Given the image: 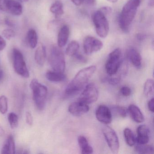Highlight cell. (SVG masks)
I'll list each match as a JSON object with an SVG mask.
<instances>
[{
    "label": "cell",
    "mask_w": 154,
    "mask_h": 154,
    "mask_svg": "<svg viewBox=\"0 0 154 154\" xmlns=\"http://www.w3.org/2000/svg\"><path fill=\"white\" fill-rule=\"evenodd\" d=\"M96 70V66L91 65L79 71L66 86L65 91L66 96L71 97L77 94L93 75Z\"/></svg>",
    "instance_id": "cell-1"
},
{
    "label": "cell",
    "mask_w": 154,
    "mask_h": 154,
    "mask_svg": "<svg viewBox=\"0 0 154 154\" xmlns=\"http://www.w3.org/2000/svg\"><path fill=\"white\" fill-rule=\"evenodd\" d=\"M141 0H128L124 5L119 18L121 29L128 32L137 14Z\"/></svg>",
    "instance_id": "cell-2"
},
{
    "label": "cell",
    "mask_w": 154,
    "mask_h": 154,
    "mask_svg": "<svg viewBox=\"0 0 154 154\" xmlns=\"http://www.w3.org/2000/svg\"><path fill=\"white\" fill-rule=\"evenodd\" d=\"M30 87L33 92V99L36 106L39 110H43L45 107L46 103L47 88L40 83L36 79L32 80Z\"/></svg>",
    "instance_id": "cell-3"
},
{
    "label": "cell",
    "mask_w": 154,
    "mask_h": 154,
    "mask_svg": "<svg viewBox=\"0 0 154 154\" xmlns=\"http://www.w3.org/2000/svg\"><path fill=\"white\" fill-rule=\"evenodd\" d=\"M48 61L54 71L64 72L66 69V61L63 52L61 48L54 45L51 48Z\"/></svg>",
    "instance_id": "cell-4"
},
{
    "label": "cell",
    "mask_w": 154,
    "mask_h": 154,
    "mask_svg": "<svg viewBox=\"0 0 154 154\" xmlns=\"http://www.w3.org/2000/svg\"><path fill=\"white\" fill-rule=\"evenodd\" d=\"M121 49L116 48L110 53L105 63L106 72L110 76L115 75L119 71L123 60Z\"/></svg>",
    "instance_id": "cell-5"
},
{
    "label": "cell",
    "mask_w": 154,
    "mask_h": 154,
    "mask_svg": "<svg viewBox=\"0 0 154 154\" xmlns=\"http://www.w3.org/2000/svg\"><path fill=\"white\" fill-rule=\"evenodd\" d=\"M92 19L98 35L101 38H106L109 30V25L106 16L99 10L94 13Z\"/></svg>",
    "instance_id": "cell-6"
},
{
    "label": "cell",
    "mask_w": 154,
    "mask_h": 154,
    "mask_svg": "<svg viewBox=\"0 0 154 154\" xmlns=\"http://www.w3.org/2000/svg\"><path fill=\"white\" fill-rule=\"evenodd\" d=\"M13 67L17 74L24 78L29 76V73L22 53L17 48L13 50Z\"/></svg>",
    "instance_id": "cell-7"
},
{
    "label": "cell",
    "mask_w": 154,
    "mask_h": 154,
    "mask_svg": "<svg viewBox=\"0 0 154 154\" xmlns=\"http://www.w3.org/2000/svg\"><path fill=\"white\" fill-rule=\"evenodd\" d=\"M103 132L110 149L113 154H117L119 149L120 144L115 131L106 125L103 127Z\"/></svg>",
    "instance_id": "cell-8"
},
{
    "label": "cell",
    "mask_w": 154,
    "mask_h": 154,
    "mask_svg": "<svg viewBox=\"0 0 154 154\" xmlns=\"http://www.w3.org/2000/svg\"><path fill=\"white\" fill-rule=\"evenodd\" d=\"M99 95V91L96 85L94 84L90 83L85 86L78 100L86 104H90L96 102Z\"/></svg>",
    "instance_id": "cell-9"
},
{
    "label": "cell",
    "mask_w": 154,
    "mask_h": 154,
    "mask_svg": "<svg viewBox=\"0 0 154 154\" xmlns=\"http://www.w3.org/2000/svg\"><path fill=\"white\" fill-rule=\"evenodd\" d=\"M0 10L14 16H19L23 12V7L16 0H0Z\"/></svg>",
    "instance_id": "cell-10"
},
{
    "label": "cell",
    "mask_w": 154,
    "mask_h": 154,
    "mask_svg": "<svg viewBox=\"0 0 154 154\" xmlns=\"http://www.w3.org/2000/svg\"><path fill=\"white\" fill-rule=\"evenodd\" d=\"M103 47L102 42L94 37L88 36L86 37L84 40V50L85 53L88 55L100 51Z\"/></svg>",
    "instance_id": "cell-11"
},
{
    "label": "cell",
    "mask_w": 154,
    "mask_h": 154,
    "mask_svg": "<svg viewBox=\"0 0 154 154\" xmlns=\"http://www.w3.org/2000/svg\"><path fill=\"white\" fill-rule=\"evenodd\" d=\"M95 115L97 120L105 125L110 124L112 120V114L110 109L104 105H101L98 107Z\"/></svg>",
    "instance_id": "cell-12"
},
{
    "label": "cell",
    "mask_w": 154,
    "mask_h": 154,
    "mask_svg": "<svg viewBox=\"0 0 154 154\" xmlns=\"http://www.w3.org/2000/svg\"><path fill=\"white\" fill-rule=\"evenodd\" d=\"M90 110L88 104L78 100L71 103L68 107V111L75 116H82L89 112Z\"/></svg>",
    "instance_id": "cell-13"
},
{
    "label": "cell",
    "mask_w": 154,
    "mask_h": 154,
    "mask_svg": "<svg viewBox=\"0 0 154 154\" xmlns=\"http://www.w3.org/2000/svg\"><path fill=\"white\" fill-rule=\"evenodd\" d=\"M127 56L130 62L136 68H140L142 64V57L139 52L134 48H129L127 51Z\"/></svg>",
    "instance_id": "cell-14"
},
{
    "label": "cell",
    "mask_w": 154,
    "mask_h": 154,
    "mask_svg": "<svg viewBox=\"0 0 154 154\" xmlns=\"http://www.w3.org/2000/svg\"><path fill=\"white\" fill-rule=\"evenodd\" d=\"M137 136L136 141L138 144H147L149 141V131L148 128L145 125L139 126L137 129Z\"/></svg>",
    "instance_id": "cell-15"
},
{
    "label": "cell",
    "mask_w": 154,
    "mask_h": 154,
    "mask_svg": "<svg viewBox=\"0 0 154 154\" xmlns=\"http://www.w3.org/2000/svg\"><path fill=\"white\" fill-rule=\"evenodd\" d=\"M70 35V29L67 25H64L60 29L57 36V46L63 48L66 45Z\"/></svg>",
    "instance_id": "cell-16"
},
{
    "label": "cell",
    "mask_w": 154,
    "mask_h": 154,
    "mask_svg": "<svg viewBox=\"0 0 154 154\" xmlns=\"http://www.w3.org/2000/svg\"><path fill=\"white\" fill-rule=\"evenodd\" d=\"M128 111L131 118L135 122L141 123L145 120L143 113L137 105L131 104L128 108Z\"/></svg>",
    "instance_id": "cell-17"
},
{
    "label": "cell",
    "mask_w": 154,
    "mask_h": 154,
    "mask_svg": "<svg viewBox=\"0 0 154 154\" xmlns=\"http://www.w3.org/2000/svg\"><path fill=\"white\" fill-rule=\"evenodd\" d=\"M1 154H14L16 153V146L14 137L11 134L9 135L2 149Z\"/></svg>",
    "instance_id": "cell-18"
},
{
    "label": "cell",
    "mask_w": 154,
    "mask_h": 154,
    "mask_svg": "<svg viewBox=\"0 0 154 154\" xmlns=\"http://www.w3.org/2000/svg\"><path fill=\"white\" fill-rule=\"evenodd\" d=\"M46 57V48L43 44H40L35 52V60L38 65L43 66L45 63Z\"/></svg>",
    "instance_id": "cell-19"
},
{
    "label": "cell",
    "mask_w": 154,
    "mask_h": 154,
    "mask_svg": "<svg viewBox=\"0 0 154 154\" xmlns=\"http://www.w3.org/2000/svg\"><path fill=\"white\" fill-rule=\"evenodd\" d=\"M46 77L48 81L54 82H64L66 79V76L64 72L48 71L46 73Z\"/></svg>",
    "instance_id": "cell-20"
},
{
    "label": "cell",
    "mask_w": 154,
    "mask_h": 154,
    "mask_svg": "<svg viewBox=\"0 0 154 154\" xmlns=\"http://www.w3.org/2000/svg\"><path fill=\"white\" fill-rule=\"evenodd\" d=\"M78 142L82 154H89L93 153V149L84 136H79L78 138Z\"/></svg>",
    "instance_id": "cell-21"
},
{
    "label": "cell",
    "mask_w": 154,
    "mask_h": 154,
    "mask_svg": "<svg viewBox=\"0 0 154 154\" xmlns=\"http://www.w3.org/2000/svg\"><path fill=\"white\" fill-rule=\"evenodd\" d=\"M50 11L56 17H59L64 13L63 3L59 1L55 2L50 7Z\"/></svg>",
    "instance_id": "cell-22"
},
{
    "label": "cell",
    "mask_w": 154,
    "mask_h": 154,
    "mask_svg": "<svg viewBox=\"0 0 154 154\" xmlns=\"http://www.w3.org/2000/svg\"><path fill=\"white\" fill-rule=\"evenodd\" d=\"M123 134L125 141L129 146H132L136 144V137L130 129L129 128L124 129Z\"/></svg>",
    "instance_id": "cell-23"
},
{
    "label": "cell",
    "mask_w": 154,
    "mask_h": 154,
    "mask_svg": "<svg viewBox=\"0 0 154 154\" xmlns=\"http://www.w3.org/2000/svg\"><path fill=\"white\" fill-rule=\"evenodd\" d=\"M135 150L139 154H153L154 147L152 145L137 143V144L135 146Z\"/></svg>",
    "instance_id": "cell-24"
},
{
    "label": "cell",
    "mask_w": 154,
    "mask_h": 154,
    "mask_svg": "<svg viewBox=\"0 0 154 154\" xmlns=\"http://www.w3.org/2000/svg\"><path fill=\"white\" fill-rule=\"evenodd\" d=\"M27 40L31 48H35L37 45L38 37L35 30L30 29L27 33Z\"/></svg>",
    "instance_id": "cell-25"
},
{
    "label": "cell",
    "mask_w": 154,
    "mask_h": 154,
    "mask_svg": "<svg viewBox=\"0 0 154 154\" xmlns=\"http://www.w3.org/2000/svg\"><path fill=\"white\" fill-rule=\"evenodd\" d=\"M80 45L76 41H72L69 43L66 50V55L70 57H74L79 51Z\"/></svg>",
    "instance_id": "cell-26"
},
{
    "label": "cell",
    "mask_w": 154,
    "mask_h": 154,
    "mask_svg": "<svg viewBox=\"0 0 154 154\" xmlns=\"http://www.w3.org/2000/svg\"><path fill=\"white\" fill-rule=\"evenodd\" d=\"M144 92L146 96L149 97L153 95L154 93V81L152 79H148L144 86Z\"/></svg>",
    "instance_id": "cell-27"
},
{
    "label": "cell",
    "mask_w": 154,
    "mask_h": 154,
    "mask_svg": "<svg viewBox=\"0 0 154 154\" xmlns=\"http://www.w3.org/2000/svg\"><path fill=\"white\" fill-rule=\"evenodd\" d=\"M8 120L11 128H16L18 126L19 118L15 112H11L8 115Z\"/></svg>",
    "instance_id": "cell-28"
},
{
    "label": "cell",
    "mask_w": 154,
    "mask_h": 154,
    "mask_svg": "<svg viewBox=\"0 0 154 154\" xmlns=\"http://www.w3.org/2000/svg\"><path fill=\"white\" fill-rule=\"evenodd\" d=\"M8 108V99L5 95L0 96V112L4 114L7 113Z\"/></svg>",
    "instance_id": "cell-29"
},
{
    "label": "cell",
    "mask_w": 154,
    "mask_h": 154,
    "mask_svg": "<svg viewBox=\"0 0 154 154\" xmlns=\"http://www.w3.org/2000/svg\"><path fill=\"white\" fill-rule=\"evenodd\" d=\"M114 110L116 113L122 118H126L128 114V109L124 108V107L120 106H117L114 107Z\"/></svg>",
    "instance_id": "cell-30"
},
{
    "label": "cell",
    "mask_w": 154,
    "mask_h": 154,
    "mask_svg": "<svg viewBox=\"0 0 154 154\" xmlns=\"http://www.w3.org/2000/svg\"><path fill=\"white\" fill-rule=\"evenodd\" d=\"M2 35L7 39L10 40L16 35V33L14 30L10 29H5L2 32Z\"/></svg>",
    "instance_id": "cell-31"
},
{
    "label": "cell",
    "mask_w": 154,
    "mask_h": 154,
    "mask_svg": "<svg viewBox=\"0 0 154 154\" xmlns=\"http://www.w3.org/2000/svg\"><path fill=\"white\" fill-rule=\"evenodd\" d=\"M120 93L122 95L125 97H128L131 94V91L130 88L128 86H123L120 90Z\"/></svg>",
    "instance_id": "cell-32"
},
{
    "label": "cell",
    "mask_w": 154,
    "mask_h": 154,
    "mask_svg": "<svg viewBox=\"0 0 154 154\" xmlns=\"http://www.w3.org/2000/svg\"><path fill=\"white\" fill-rule=\"evenodd\" d=\"M99 10L104 14L106 17L111 14L112 11V8L109 7H104L101 8Z\"/></svg>",
    "instance_id": "cell-33"
},
{
    "label": "cell",
    "mask_w": 154,
    "mask_h": 154,
    "mask_svg": "<svg viewBox=\"0 0 154 154\" xmlns=\"http://www.w3.org/2000/svg\"><path fill=\"white\" fill-rule=\"evenodd\" d=\"M26 122L29 126H32L33 124V118L32 114L29 112H26Z\"/></svg>",
    "instance_id": "cell-34"
},
{
    "label": "cell",
    "mask_w": 154,
    "mask_h": 154,
    "mask_svg": "<svg viewBox=\"0 0 154 154\" xmlns=\"http://www.w3.org/2000/svg\"><path fill=\"white\" fill-rule=\"evenodd\" d=\"M74 57H75L76 60H78V61L81 62V63H86V60H87L86 58L84 56H83L81 54H78L77 53Z\"/></svg>",
    "instance_id": "cell-35"
},
{
    "label": "cell",
    "mask_w": 154,
    "mask_h": 154,
    "mask_svg": "<svg viewBox=\"0 0 154 154\" xmlns=\"http://www.w3.org/2000/svg\"><path fill=\"white\" fill-rule=\"evenodd\" d=\"M154 99L152 98L149 101L148 103V107L149 109L151 112H154Z\"/></svg>",
    "instance_id": "cell-36"
},
{
    "label": "cell",
    "mask_w": 154,
    "mask_h": 154,
    "mask_svg": "<svg viewBox=\"0 0 154 154\" xmlns=\"http://www.w3.org/2000/svg\"><path fill=\"white\" fill-rule=\"evenodd\" d=\"M6 41L2 37L0 36V51H2L6 46Z\"/></svg>",
    "instance_id": "cell-37"
},
{
    "label": "cell",
    "mask_w": 154,
    "mask_h": 154,
    "mask_svg": "<svg viewBox=\"0 0 154 154\" xmlns=\"http://www.w3.org/2000/svg\"><path fill=\"white\" fill-rule=\"evenodd\" d=\"M71 1L75 6H80L84 2L85 0H71Z\"/></svg>",
    "instance_id": "cell-38"
},
{
    "label": "cell",
    "mask_w": 154,
    "mask_h": 154,
    "mask_svg": "<svg viewBox=\"0 0 154 154\" xmlns=\"http://www.w3.org/2000/svg\"><path fill=\"white\" fill-rule=\"evenodd\" d=\"M5 23L7 26L11 27H12L14 26V23H13L11 20H10L8 18H7L5 19Z\"/></svg>",
    "instance_id": "cell-39"
},
{
    "label": "cell",
    "mask_w": 154,
    "mask_h": 154,
    "mask_svg": "<svg viewBox=\"0 0 154 154\" xmlns=\"http://www.w3.org/2000/svg\"><path fill=\"white\" fill-rule=\"evenodd\" d=\"M95 0H85V2H86L88 5H94L95 3Z\"/></svg>",
    "instance_id": "cell-40"
},
{
    "label": "cell",
    "mask_w": 154,
    "mask_h": 154,
    "mask_svg": "<svg viewBox=\"0 0 154 154\" xmlns=\"http://www.w3.org/2000/svg\"><path fill=\"white\" fill-rule=\"evenodd\" d=\"M137 38L139 40H143L145 38V36L144 35H142V34H138L137 35Z\"/></svg>",
    "instance_id": "cell-41"
},
{
    "label": "cell",
    "mask_w": 154,
    "mask_h": 154,
    "mask_svg": "<svg viewBox=\"0 0 154 154\" xmlns=\"http://www.w3.org/2000/svg\"><path fill=\"white\" fill-rule=\"evenodd\" d=\"M5 135V131L3 128L0 127V137H3Z\"/></svg>",
    "instance_id": "cell-42"
},
{
    "label": "cell",
    "mask_w": 154,
    "mask_h": 154,
    "mask_svg": "<svg viewBox=\"0 0 154 154\" xmlns=\"http://www.w3.org/2000/svg\"><path fill=\"white\" fill-rule=\"evenodd\" d=\"M2 76H3V72H2V70L0 67V80H1L2 78Z\"/></svg>",
    "instance_id": "cell-43"
},
{
    "label": "cell",
    "mask_w": 154,
    "mask_h": 154,
    "mask_svg": "<svg viewBox=\"0 0 154 154\" xmlns=\"http://www.w3.org/2000/svg\"><path fill=\"white\" fill-rule=\"evenodd\" d=\"M107 1L110 3H114L117 2L118 1V0H107Z\"/></svg>",
    "instance_id": "cell-44"
},
{
    "label": "cell",
    "mask_w": 154,
    "mask_h": 154,
    "mask_svg": "<svg viewBox=\"0 0 154 154\" xmlns=\"http://www.w3.org/2000/svg\"><path fill=\"white\" fill-rule=\"evenodd\" d=\"M21 2H27L29 0H20Z\"/></svg>",
    "instance_id": "cell-45"
}]
</instances>
